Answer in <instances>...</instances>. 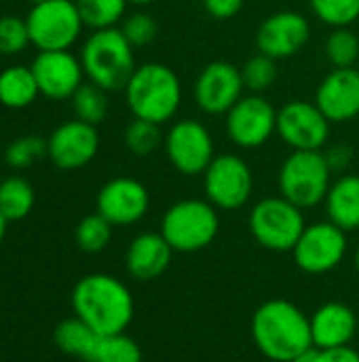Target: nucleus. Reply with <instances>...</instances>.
<instances>
[{
  "mask_svg": "<svg viewBox=\"0 0 359 362\" xmlns=\"http://www.w3.org/2000/svg\"><path fill=\"white\" fill-rule=\"evenodd\" d=\"M72 310L78 320L102 335L125 333L133 320L131 291L114 276L89 274L72 291Z\"/></svg>",
  "mask_w": 359,
  "mask_h": 362,
  "instance_id": "1",
  "label": "nucleus"
},
{
  "mask_svg": "<svg viewBox=\"0 0 359 362\" xmlns=\"http://www.w3.org/2000/svg\"><path fill=\"white\" fill-rule=\"evenodd\" d=\"M252 339L269 361L292 362L313 346L311 320L292 301L271 299L252 316Z\"/></svg>",
  "mask_w": 359,
  "mask_h": 362,
  "instance_id": "2",
  "label": "nucleus"
},
{
  "mask_svg": "<svg viewBox=\"0 0 359 362\" xmlns=\"http://www.w3.org/2000/svg\"><path fill=\"white\" fill-rule=\"evenodd\" d=\"M123 91L131 115L157 125L174 119L182 104V83L178 74L161 62L138 66Z\"/></svg>",
  "mask_w": 359,
  "mask_h": 362,
  "instance_id": "3",
  "label": "nucleus"
},
{
  "mask_svg": "<svg viewBox=\"0 0 359 362\" xmlns=\"http://www.w3.org/2000/svg\"><path fill=\"white\" fill-rule=\"evenodd\" d=\"M85 76L104 91H121L135 72V51L121 28L95 30L80 49Z\"/></svg>",
  "mask_w": 359,
  "mask_h": 362,
  "instance_id": "4",
  "label": "nucleus"
},
{
  "mask_svg": "<svg viewBox=\"0 0 359 362\" xmlns=\"http://www.w3.org/2000/svg\"><path fill=\"white\" fill-rule=\"evenodd\" d=\"M53 339L63 354L85 362H142V350L135 339L125 333H95L76 316L59 322Z\"/></svg>",
  "mask_w": 359,
  "mask_h": 362,
  "instance_id": "5",
  "label": "nucleus"
},
{
  "mask_svg": "<svg viewBox=\"0 0 359 362\" xmlns=\"http://www.w3.org/2000/svg\"><path fill=\"white\" fill-rule=\"evenodd\" d=\"M218 208L207 199H180L161 218V235L174 252H199L218 238Z\"/></svg>",
  "mask_w": 359,
  "mask_h": 362,
  "instance_id": "6",
  "label": "nucleus"
},
{
  "mask_svg": "<svg viewBox=\"0 0 359 362\" xmlns=\"http://www.w3.org/2000/svg\"><path fill=\"white\" fill-rule=\"evenodd\" d=\"M332 185V170L324 151H292L279 168L281 197L311 210L320 206Z\"/></svg>",
  "mask_w": 359,
  "mask_h": 362,
  "instance_id": "7",
  "label": "nucleus"
},
{
  "mask_svg": "<svg viewBox=\"0 0 359 362\" xmlns=\"http://www.w3.org/2000/svg\"><path fill=\"white\" fill-rule=\"evenodd\" d=\"M303 212L305 210H300L281 195L264 197L250 212V233L267 250L292 252L307 227Z\"/></svg>",
  "mask_w": 359,
  "mask_h": 362,
  "instance_id": "8",
  "label": "nucleus"
},
{
  "mask_svg": "<svg viewBox=\"0 0 359 362\" xmlns=\"http://www.w3.org/2000/svg\"><path fill=\"white\" fill-rule=\"evenodd\" d=\"M30 42L38 51H70L85 23L74 0H44L25 15Z\"/></svg>",
  "mask_w": 359,
  "mask_h": 362,
  "instance_id": "9",
  "label": "nucleus"
},
{
  "mask_svg": "<svg viewBox=\"0 0 359 362\" xmlns=\"http://www.w3.org/2000/svg\"><path fill=\"white\" fill-rule=\"evenodd\" d=\"M203 178L207 202L224 212L243 208L254 191V174L239 155H216Z\"/></svg>",
  "mask_w": 359,
  "mask_h": 362,
  "instance_id": "10",
  "label": "nucleus"
},
{
  "mask_svg": "<svg viewBox=\"0 0 359 362\" xmlns=\"http://www.w3.org/2000/svg\"><path fill=\"white\" fill-rule=\"evenodd\" d=\"M169 163L184 176L205 174L216 157L212 132L193 119H184L171 125L163 140Z\"/></svg>",
  "mask_w": 359,
  "mask_h": 362,
  "instance_id": "11",
  "label": "nucleus"
},
{
  "mask_svg": "<svg viewBox=\"0 0 359 362\" xmlns=\"http://www.w3.org/2000/svg\"><path fill=\"white\" fill-rule=\"evenodd\" d=\"M292 255L294 263L305 274H328L336 269L347 255V231L330 221L307 225L292 248Z\"/></svg>",
  "mask_w": 359,
  "mask_h": 362,
  "instance_id": "12",
  "label": "nucleus"
},
{
  "mask_svg": "<svg viewBox=\"0 0 359 362\" xmlns=\"http://www.w3.org/2000/svg\"><path fill=\"white\" fill-rule=\"evenodd\" d=\"M330 125L315 102L292 100L277 110V136L292 151H322L330 138Z\"/></svg>",
  "mask_w": 359,
  "mask_h": 362,
  "instance_id": "13",
  "label": "nucleus"
},
{
  "mask_svg": "<svg viewBox=\"0 0 359 362\" xmlns=\"http://www.w3.org/2000/svg\"><path fill=\"white\" fill-rule=\"evenodd\" d=\"M226 134L241 148H258L277 134V110L260 93L243 95L226 112Z\"/></svg>",
  "mask_w": 359,
  "mask_h": 362,
  "instance_id": "14",
  "label": "nucleus"
},
{
  "mask_svg": "<svg viewBox=\"0 0 359 362\" xmlns=\"http://www.w3.org/2000/svg\"><path fill=\"white\" fill-rule=\"evenodd\" d=\"M241 68L216 59L207 64L195 81V102L205 115H226L243 98Z\"/></svg>",
  "mask_w": 359,
  "mask_h": 362,
  "instance_id": "15",
  "label": "nucleus"
},
{
  "mask_svg": "<svg viewBox=\"0 0 359 362\" xmlns=\"http://www.w3.org/2000/svg\"><path fill=\"white\" fill-rule=\"evenodd\" d=\"M99 151V134L95 125L72 119L61 123L47 138V157L59 170L72 172L89 165Z\"/></svg>",
  "mask_w": 359,
  "mask_h": 362,
  "instance_id": "16",
  "label": "nucleus"
},
{
  "mask_svg": "<svg viewBox=\"0 0 359 362\" xmlns=\"http://www.w3.org/2000/svg\"><path fill=\"white\" fill-rule=\"evenodd\" d=\"M311 38V25L307 17L298 11H277L269 15L258 32L256 47L273 59H288L300 53Z\"/></svg>",
  "mask_w": 359,
  "mask_h": 362,
  "instance_id": "17",
  "label": "nucleus"
},
{
  "mask_svg": "<svg viewBox=\"0 0 359 362\" xmlns=\"http://www.w3.org/2000/svg\"><path fill=\"white\" fill-rule=\"evenodd\" d=\"M97 212L114 227H129L142 221L150 208L148 189L129 176L108 180L97 193Z\"/></svg>",
  "mask_w": 359,
  "mask_h": 362,
  "instance_id": "18",
  "label": "nucleus"
},
{
  "mask_svg": "<svg viewBox=\"0 0 359 362\" xmlns=\"http://www.w3.org/2000/svg\"><path fill=\"white\" fill-rule=\"evenodd\" d=\"M40 95L49 100H70L83 85V64L70 51H38L30 64Z\"/></svg>",
  "mask_w": 359,
  "mask_h": 362,
  "instance_id": "19",
  "label": "nucleus"
},
{
  "mask_svg": "<svg viewBox=\"0 0 359 362\" xmlns=\"http://www.w3.org/2000/svg\"><path fill=\"white\" fill-rule=\"evenodd\" d=\"M315 104L330 123H347L359 117V68H334L315 91Z\"/></svg>",
  "mask_w": 359,
  "mask_h": 362,
  "instance_id": "20",
  "label": "nucleus"
},
{
  "mask_svg": "<svg viewBox=\"0 0 359 362\" xmlns=\"http://www.w3.org/2000/svg\"><path fill=\"white\" fill-rule=\"evenodd\" d=\"M174 248L161 233H140L127 248L125 265L133 280L150 282L161 278L171 263Z\"/></svg>",
  "mask_w": 359,
  "mask_h": 362,
  "instance_id": "21",
  "label": "nucleus"
},
{
  "mask_svg": "<svg viewBox=\"0 0 359 362\" xmlns=\"http://www.w3.org/2000/svg\"><path fill=\"white\" fill-rule=\"evenodd\" d=\"M311 320V337L315 348H341L349 346L358 333V316L355 312L341 301L324 303L313 312Z\"/></svg>",
  "mask_w": 359,
  "mask_h": 362,
  "instance_id": "22",
  "label": "nucleus"
},
{
  "mask_svg": "<svg viewBox=\"0 0 359 362\" xmlns=\"http://www.w3.org/2000/svg\"><path fill=\"white\" fill-rule=\"evenodd\" d=\"M324 204L330 223L347 233L359 229V174H343L336 178Z\"/></svg>",
  "mask_w": 359,
  "mask_h": 362,
  "instance_id": "23",
  "label": "nucleus"
},
{
  "mask_svg": "<svg viewBox=\"0 0 359 362\" xmlns=\"http://www.w3.org/2000/svg\"><path fill=\"white\" fill-rule=\"evenodd\" d=\"M40 95L30 66H8L0 72V104L11 110L28 108Z\"/></svg>",
  "mask_w": 359,
  "mask_h": 362,
  "instance_id": "24",
  "label": "nucleus"
},
{
  "mask_svg": "<svg viewBox=\"0 0 359 362\" xmlns=\"http://www.w3.org/2000/svg\"><path fill=\"white\" fill-rule=\"evenodd\" d=\"M36 195L32 185L21 176H8L0 182V214L6 223L23 221L34 208Z\"/></svg>",
  "mask_w": 359,
  "mask_h": 362,
  "instance_id": "25",
  "label": "nucleus"
},
{
  "mask_svg": "<svg viewBox=\"0 0 359 362\" xmlns=\"http://www.w3.org/2000/svg\"><path fill=\"white\" fill-rule=\"evenodd\" d=\"M72 100V110L78 121H85L89 125H99L108 117V91L97 87L95 83H83Z\"/></svg>",
  "mask_w": 359,
  "mask_h": 362,
  "instance_id": "26",
  "label": "nucleus"
},
{
  "mask_svg": "<svg viewBox=\"0 0 359 362\" xmlns=\"http://www.w3.org/2000/svg\"><path fill=\"white\" fill-rule=\"evenodd\" d=\"M74 2L85 28H91L93 32L116 28V23L125 19V11L129 4L127 0H74Z\"/></svg>",
  "mask_w": 359,
  "mask_h": 362,
  "instance_id": "27",
  "label": "nucleus"
},
{
  "mask_svg": "<svg viewBox=\"0 0 359 362\" xmlns=\"http://www.w3.org/2000/svg\"><path fill=\"white\" fill-rule=\"evenodd\" d=\"M112 223H108L99 212H93L89 216H85L78 225H76V244L83 252L95 255L102 252L110 240H112Z\"/></svg>",
  "mask_w": 359,
  "mask_h": 362,
  "instance_id": "28",
  "label": "nucleus"
},
{
  "mask_svg": "<svg viewBox=\"0 0 359 362\" xmlns=\"http://www.w3.org/2000/svg\"><path fill=\"white\" fill-rule=\"evenodd\" d=\"M326 55L334 68H355L359 64V38L351 28H334L326 40Z\"/></svg>",
  "mask_w": 359,
  "mask_h": 362,
  "instance_id": "29",
  "label": "nucleus"
},
{
  "mask_svg": "<svg viewBox=\"0 0 359 362\" xmlns=\"http://www.w3.org/2000/svg\"><path fill=\"white\" fill-rule=\"evenodd\" d=\"M163 140L165 136L161 134V125L146 119L133 117V121L125 129V146L138 157H148L163 144Z\"/></svg>",
  "mask_w": 359,
  "mask_h": 362,
  "instance_id": "30",
  "label": "nucleus"
},
{
  "mask_svg": "<svg viewBox=\"0 0 359 362\" xmlns=\"http://www.w3.org/2000/svg\"><path fill=\"white\" fill-rule=\"evenodd\" d=\"M313 15L334 28H351L359 19V0H309Z\"/></svg>",
  "mask_w": 359,
  "mask_h": 362,
  "instance_id": "31",
  "label": "nucleus"
},
{
  "mask_svg": "<svg viewBox=\"0 0 359 362\" xmlns=\"http://www.w3.org/2000/svg\"><path fill=\"white\" fill-rule=\"evenodd\" d=\"M44 155H47V140L36 134H30L13 140L4 148V163L13 170H25L32 168L36 161H40Z\"/></svg>",
  "mask_w": 359,
  "mask_h": 362,
  "instance_id": "32",
  "label": "nucleus"
},
{
  "mask_svg": "<svg viewBox=\"0 0 359 362\" xmlns=\"http://www.w3.org/2000/svg\"><path fill=\"white\" fill-rule=\"evenodd\" d=\"M241 76L245 89H250L252 93H262L277 78V59L264 53H256L241 66Z\"/></svg>",
  "mask_w": 359,
  "mask_h": 362,
  "instance_id": "33",
  "label": "nucleus"
},
{
  "mask_svg": "<svg viewBox=\"0 0 359 362\" xmlns=\"http://www.w3.org/2000/svg\"><path fill=\"white\" fill-rule=\"evenodd\" d=\"M30 42L28 21L19 15H0V55H19Z\"/></svg>",
  "mask_w": 359,
  "mask_h": 362,
  "instance_id": "34",
  "label": "nucleus"
},
{
  "mask_svg": "<svg viewBox=\"0 0 359 362\" xmlns=\"http://www.w3.org/2000/svg\"><path fill=\"white\" fill-rule=\"evenodd\" d=\"M121 32L123 36L129 40V45L135 47H146L157 38L159 25L154 21L152 15L144 13V11H135L131 15H127L121 23Z\"/></svg>",
  "mask_w": 359,
  "mask_h": 362,
  "instance_id": "35",
  "label": "nucleus"
},
{
  "mask_svg": "<svg viewBox=\"0 0 359 362\" xmlns=\"http://www.w3.org/2000/svg\"><path fill=\"white\" fill-rule=\"evenodd\" d=\"M245 0H203V8L218 21L233 19L241 8Z\"/></svg>",
  "mask_w": 359,
  "mask_h": 362,
  "instance_id": "36",
  "label": "nucleus"
},
{
  "mask_svg": "<svg viewBox=\"0 0 359 362\" xmlns=\"http://www.w3.org/2000/svg\"><path fill=\"white\" fill-rule=\"evenodd\" d=\"M324 155L332 172H345L353 161V148L349 144H334L324 151Z\"/></svg>",
  "mask_w": 359,
  "mask_h": 362,
  "instance_id": "37",
  "label": "nucleus"
},
{
  "mask_svg": "<svg viewBox=\"0 0 359 362\" xmlns=\"http://www.w3.org/2000/svg\"><path fill=\"white\" fill-rule=\"evenodd\" d=\"M317 362H359V352L351 346L341 348H320Z\"/></svg>",
  "mask_w": 359,
  "mask_h": 362,
  "instance_id": "38",
  "label": "nucleus"
},
{
  "mask_svg": "<svg viewBox=\"0 0 359 362\" xmlns=\"http://www.w3.org/2000/svg\"><path fill=\"white\" fill-rule=\"evenodd\" d=\"M317 358H320V348L311 346V348L303 350L292 362H317Z\"/></svg>",
  "mask_w": 359,
  "mask_h": 362,
  "instance_id": "39",
  "label": "nucleus"
},
{
  "mask_svg": "<svg viewBox=\"0 0 359 362\" xmlns=\"http://www.w3.org/2000/svg\"><path fill=\"white\" fill-rule=\"evenodd\" d=\"M6 221H4V216L0 214V244H2V240H4V233H6Z\"/></svg>",
  "mask_w": 359,
  "mask_h": 362,
  "instance_id": "40",
  "label": "nucleus"
},
{
  "mask_svg": "<svg viewBox=\"0 0 359 362\" xmlns=\"http://www.w3.org/2000/svg\"><path fill=\"white\" fill-rule=\"evenodd\" d=\"M129 4H135V6H148V4H152V2H157V0H127Z\"/></svg>",
  "mask_w": 359,
  "mask_h": 362,
  "instance_id": "41",
  "label": "nucleus"
},
{
  "mask_svg": "<svg viewBox=\"0 0 359 362\" xmlns=\"http://www.w3.org/2000/svg\"><path fill=\"white\" fill-rule=\"evenodd\" d=\"M355 267H358V272H359V246H358V255H355Z\"/></svg>",
  "mask_w": 359,
  "mask_h": 362,
  "instance_id": "42",
  "label": "nucleus"
},
{
  "mask_svg": "<svg viewBox=\"0 0 359 362\" xmlns=\"http://www.w3.org/2000/svg\"><path fill=\"white\" fill-rule=\"evenodd\" d=\"M30 4H38V2H44V0H28Z\"/></svg>",
  "mask_w": 359,
  "mask_h": 362,
  "instance_id": "43",
  "label": "nucleus"
},
{
  "mask_svg": "<svg viewBox=\"0 0 359 362\" xmlns=\"http://www.w3.org/2000/svg\"><path fill=\"white\" fill-rule=\"evenodd\" d=\"M0 182H2V178H0Z\"/></svg>",
  "mask_w": 359,
  "mask_h": 362,
  "instance_id": "44",
  "label": "nucleus"
}]
</instances>
